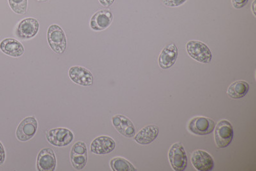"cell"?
Returning a JSON list of instances; mask_svg holds the SVG:
<instances>
[{
  "label": "cell",
  "mask_w": 256,
  "mask_h": 171,
  "mask_svg": "<svg viewBox=\"0 0 256 171\" xmlns=\"http://www.w3.org/2000/svg\"><path fill=\"white\" fill-rule=\"evenodd\" d=\"M48 44L52 51L57 54H62L67 48V40L65 33L60 26L52 24L48 30Z\"/></svg>",
  "instance_id": "1"
},
{
  "label": "cell",
  "mask_w": 256,
  "mask_h": 171,
  "mask_svg": "<svg viewBox=\"0 0 256 171\" xmlns=\"http://www.w3.org/2000/svg\"><path fill=\"white\" fill-rule=\"evenodd\" d=\"M214 141L216 146L225 148L232 143L234 132L232 124L228 120H222L214 127Z\"/></svg>",
  "instance_id": "2"
},
{
  "label": "cell",
  "mask_w": 256,
  "mask_h": 171,
  "mask_svg": "<svg viewBox=\"0 0 256 171\" xmlns=\"http://www.w3.org/2000/svg\"><path fill=\"white\" fill-rule=\"evenodd\" d=\"M188 54L198 62L209 64L211 62L212 54L209 47L204 43L198 40L189 41L186 44Z\"/></svg>",
  "instance_id": "3"
},
{
  "label": "cell",
  "mask_w": 256,
  "mask_h": 171,
  "mask_svg": "<svg viewBox=\"0 0 256 171\" xmlns=\"http://www.w3.org/2000/svg\"><path fill=\"white\" fill-rule=\"evenodd\" d=\"M168 159L171 167L176 171H184L187 167V156L182 144H174L168 152Z\"/></svg>",
  "instance_id": "4"
},
{
  "label": "cell",
  "mask_w": 256,
  "mask_h": 171,
  "mask_svg": "<svg viewBox=\"0 0 256 171\" xmlns=\"http://www.w3.org/2000/svg\"><path fill=\"white\" fill-rule=\"evenodd\" d=\"M46 138L48 142L52 146L64 147L72 142L74 134L70 130L64 128H57L48 132Z\"/></svg>",
  "instance_id": "5"
},
{
  "label": "cell",
  "mask_w": 256,
  "mask_h": 171,
  "mask_svg": "<svg viewBox=\"0 0 256 171\" xmlns=\"http://www.w3.org/2000/svg\"><path fill=\"white\" fill-rule=\"evenodd\" d=\"M216 123L212 118L196 117L188 123V129L191 133L198 136H206L214 132Z\"/></svg>",
  "instance_id": "6"
},
{
  "label": "cell",
  "mask_w": 256,
  "mask_h": 171,
  "mask_svg": "<svg viewBox=\"0 0 256 171\" xmlns=\"http://www.w3.org/2000/svg\"><path fill=\"white\" fill-rule=\"evenodd\" d=\"M38 128V123L35 118H25L18 127L16 136L18 140L22 142L30 140L35 136Z\"/></svg>",
  "instance_id": "7"
},
{
  "label": "cell",
  "mask_w": 256,
  "mask_h": 171,
  "mask_svg": "<svg viewBox=\"0 0 256 171\" xmlns=\"http://www.w3.org/2000/svg\"><path fill=\"white\" fill-rule=\"evenodd\" d=\"M88 148L83 142H77L72 147L70 156L73 168L82 170L88 163Z\"/></svg>",
  "instance_id": "8"
},
{
  "label": "cell",
  "mask_w": 256,
  "mask_h": 171,
  "mask_svg": "<svg viewBox=\"0 0 256 171\" xmlns=\"http://www.w3.org/2000/svg\"><path fill=\"white\" fill-rule=\"evenodd\" d=\"M40 22L35 18H26L22 20L16 30V34L22 40H30L38 34Z\"/></svg>",
  "instance_id": "9"
},
{
  "label": "cell",
  "mask_w": 256,
  "mask_h": 171,
  "mask_svg": "<svg viewBox=\"0 0 256 171\" xmlns=\"http://www.w3.org/2000/svg\"><path fill=\"white\" fill-rule=\"evenodd\" d=\"M191 162L194 168L198 171L212 170L214 166V160L211 155L200 150L192 154Z\"/></svg>",
  "instance_id": "10"
},
{
  "label": "cell",
  "mask_w": 256,
  "mask_h": 171,
  "mask_svg": "<svg viewBox=\"0 0 256 171\" xmlns=\"http://www.w3.org/2000/svg\"><path fill=\"white\" fill-rule=\"evenodd\" d=\"M113 20V14L108 9L98 11L91 18L90 28L94 31H102L108 28Z\"/></svg>",
  "instance_id": "11"
},
{
  "label": "cell",
  "mask_w": 256,
  "mask_h": 171,
  "mask_svg": "<svg viewBox=\"0 0 256 171\" xmlns=\"http://www.w3.org/2000/svg\"><path fill=\"white\" fill-rule=\"evenodd\" d=\"M112 124L116 131L128 138H134L136 130L134 123L129 118L122 115H116L112 118Z\"/></svg>",
  "instance_id": "12"
},
{
  "label": "cell",
  "mask_w": 256,
  "mask_h": 171,
  "mask_svg": "<svg viewBox=\"0 0 256 171\" xmlns=\"http://www.w3.org/2000/svg\"><path fill=\"white\" fill-rule=\"evenodd\" d=\"M70 80L78 85L90 86L93 84V75L90 70L81 66H73L68 70Z\"/></svg>",
  "instance_id": "13"
},
{
  "label": "cell",
  "mask_w": 256,
  "mask_h": 171,
  "mask_svg": "<svg viewBox=\"0 0 256 171\" xmlns=\"http://www.w3.org/2000/svg\"><path fill=\"white\" fill-rule=\"evenodd\" d=\"M56 157L50 148H44L40 152L38 156L36 166L40 171H54L56 168Z\"/></svg>",
  "instance_id": "14"
},
{
  "label": "cell",
  "mask_w": 256,
  "mask_h": 171,
  "mask_svg": "<svg viewBox=\"0 0 256 171\" xmlns=\"http://www.w3.org/2000/svg\"><path fill=\"white\" fill-rule=\"evenodd\" d=\"M116 146V143L113 138L108 136H100L92 141L90 150L96 154H106L113 152Z\"/></svg>",
  "instance_id": "15"
},
{
  "label": "cell",
  "mask_w": 256,
  "mask_h": 171,
  "mask_svg": "<svg viewBox=\"0 0 256 171\" xmlns=\"http://www.w3.org/2000/svg\"><path fill=\"white\" fill-rule=\"evenodd\" d=\"M178 50L175 44L166 46L160 54L158 64L160 68L163 70H168L172 68L177 60Z\"/></svg>",
  "instance_id": "16"
},
{
  "label": "cell",
  "mask_w": 256,
  "mask_h": 171,
  "mask_svg": "<svg viewBox=\"0 0 256 171\" xmlns=\"http://www.w3.org/2000/svg\"><path fill=\"white\" fill-rule=\"evenodd\" d=\"M0 50L4 54L16 58L22 56L24 53V48L22 43L12 38L2 40L0 43Z\"/></svg>",
  "instance_id": "17"
},
{
  "label": "cell",
  "mask_w": 256,
  "mask_h": 171,
  "mask_svg": "<svg viewBox=\"0 0 256 171\" xmlns=\"http://www.w3.org/2000/svg\"><path fill=\"white\" fill-rule=\"evenodd\" d=\"M159 134L158 127L156 125H148L143 128L134 138L136 143L140 145H148L156 140Z\"/></svg>",
  "instance_id": "18"
},
{
  "label": "cell",
  "mask_w": 256,
  "mask_h": 171,
  "mask_svg": "<svg viewBox=\"0 0 256 171\" xmlns=\"http://www.w3.org/2000/svg\"><path fill=\"white\" fill-rule=\"evenodd\" d=\"M249 90V85L248 82L239 80L233 82L228 86L227 94L232 99H241L246 96Z\"/></svg>",
  "instance_id": "19"
},
{
  "label": "cell",
  "mask_w": 256,
  "mask_h": 171,
  "mask_svg": "<svg viewBox=\"0 0 256 171\" xmlns=\"http://www.w3.org/2000/svg\"><path fill=\"white\" fill-rule=\"evenodd\" d=\"M112 170L114 171H136V168L125 158L116 157L110 162Z\"/></svg>",
  "instance_id": "20"
},
{
  "label": "cell",
  "mask_w": 256,
  "mask_h": 171,
  "mask_svg": "<svg viewBox=\"0 0 256 171\" xmlns=\"http://www.w3.org/2000/svg\"><path fill=\"white\" fill-rule=\"evenodd\" d=\"M8 4L14 12L22 15L26 13L28 0H8Z\"/></svg>",
  "instance_id": "21"
},
{
  "label": "cell",
  "mask_w": 256,
  "mask_h": 171,
  "mask_svg": "<svg viewBox=\"0 0 256 171\" xmlns=\"http://www.w3.org/2000/svg\"><path fill=\"white\" fill-rule=\"evenodd\" d=\"M162 1L169 8H177L185 3L186 0H162Z\"/></svg>",
  "instance_id": "22"
},
{
  "label": "cell",
  "mask_w": 256,
  "mask_h": 171,
  "mask_svg": "<svg viewBox=\"0 0 256 171\" xmlns=\"http://www.w3.org/2000/svg\"><path fill=\"white\" fill-rule=\"evenodd\" d=\"M248 0H232L234 8L240 9L244 8L248 3Z\"/></svg>",
  "instance_id": "23"
},
{
  "label": "cell",
  "mask_w": 256,
  "mask_h": 171,
  "mask_svg": "<svg viewBox=\"0 0 256 171\" xmlns=\"http://www.w3.org/2000/svg\"><path fill=\"white\" fill-rule=\"evenodd\" d=\"M4 160H6V151L3 144L0 142V165L4 163Z\"/></svg>",
  "instance_id": "24"
},
{
  "label": "cell",
  "mask_w": 256,
  "mask_h": 171,
  "mask_svg": "<svg viewBox=\"0 0 256 171\" xmlns=\"http://www.w3.org/2000/svg\"><path fill=\"white\" fill-rule=\"evenodd\" d=\"M99 2L102 6L108 8L113 4L115 0H99Z\"/></svg>",
  "instance_id": "25"
},
{
  "label": "cell",
  "mask_w": 256,
  "mask_h": 171,
  "mask_svg": "<svg viewBox=\"0 0 256 171\" xmlns=\"http://www.w3.org/2000/svg\"><path fill=\"white\" fill-rule=\"evenodd\" d=\"M251 8H252V12H253L254 16H256V0H254L252 4V6H251Z\"/></svg>",
  "instance_id": "26"
},
{
  "label": "cell",
  "mask_w": 256,
  "mask_h": 171,
  "mask_svg": "<svg viewBox=\"0 0 256 171\" xmlns=\"http://www.w3.org/2000/svg\"><path fill=\"white\" fill-rule=\"evenodd\" d=\"M49 1V0H38V2H41V3H44V2H46Z\"/></svg>",
  "instance_id": "27"
}]
</instances>
